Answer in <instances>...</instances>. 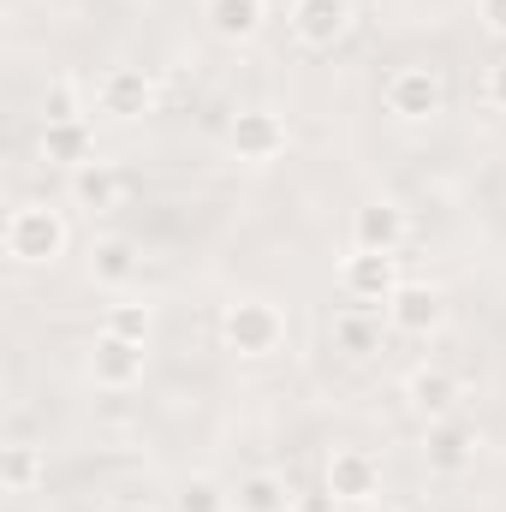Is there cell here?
Wrapping results in <instances>:
<instances>
[{"mask_svg":"<svg viewBox=\"0 0 506 512\" xmlns=\"http://www.w3.org/2000/svg\"><path fill=\"white\" fill-rule=\"evenodd\" d=\"M441 316H447V298H441L435 286H423V280H399V292H393V298H387V310H381V322H387L393 334H405V340L435 334V328H441Z\"/></svg>","mask_w":506,"mask_h":512,"instance_id":"cell-7","label":"cell"},{"mask_svg":"<svg viewBox=\"0 0 506 512\" xmlns=\"http://www.w3.org/2000/svg\"><path fill=\"white\" fill-rule=\"evenodd\" d=\"M102 512H155L149 501H137V495H120V501H108Z\"/></svg>","mask_w":506,"mask_h":512,"instance_id":"cell-26","label":"cell"},{"mask_svg":"<svg viewBox=\"0 0 506 512\" xmlns=\"http://www.w3.org/2000/svg\"><path fill=\"white\" fill-rule=\"evenodd\" d=\"M227 143H233L239 161L268 167V161H280V155L292 149V131H286V120H280L274 108H239V114L227 120Z\"/></svg>","mask_w":506,"mask_h":512,"instance_id":"cell-5","label":"cell"},{"mask_svg":"<svg viewBox=\"0 0 506 512\" xmlns=\"http://www.w3.org/2000/svg\"><path fill=\"white\" fill-rule=\"evenodd\" d=\"M334 280H340V298H346V304H358V310H387V298L399 292V256L358 251V245H352V256H340Z\"/></svg>","mask_w":506,"mask_h":512,"instance_id":"cell-3","label":"cell"},{"mask_svg":"<svg viewBox=\"0 0 506 512\" xmlns=\"http://www.w3.org/2000/svg\"><path fill=\"white\" fill-rule=\"evenodd\" d=\"M334 346L346 352V358H370L381 352V310H358V304H346L340 316H334Z\"/></svg>","mask_w":506,"mask_h":512,"instance_id":"cell-19","label":"cell"},{"mask_svg":"<svg viewBox=\"0 0 506 512\" xmlns=\"http://www.w3.org/2000/svg\"><path fill=\"white\" fill-rule=\"evenodd\" d=\"M233 512H298V495L280 471H251L233 489Z\"/></svg>","mask_w":506,"mask_h":512,"instance_id":"cell-16","label":"cell"},{"mask_svg":"<svg viewBox=\"0 0 506 512\" xmlns=\"http://www.w3.org/2000/svg\"><path fill=\"white\" fill-rule=\"evenodd\" d=\"M423 465H429L435 477H465V471L477 465V429H465V423H453V417L429 423V441H423Z\"/></svg>","mask_w":506,"mask_h":512,"instance_id":"cell-11","label":"cell"},{"mask_svg":"<svg viewBox=\"0 0 506 512\" xmlns=\"http://www.w3.org/2000/svg\"><path fill=\"white\" fill-rule=\"evenodd\" d=\"M126 197V179H120V167L114 161H84V167H72V203L78 209H114Z\"/></svg>","mask_w":506,"mask_h":512,"instance_id":"cell-15","label":"cell"},{"mask_svg":"<svg viewBox=\"0 0 506 512\" xmlns=\"http://www.w3.org/2000/svg\"><path fill=\"white\" fill-rule=\"evenodd\" d=\"M143 370H149V346L143 340H120V334H96V346H90V376L96 387H108V393H126V387L143 382Z\"/></svg>","mask_w":506,"mask_h":512,"instance_id":"cell-8","label":"cell"},{"mask_svg":"<svg viewBox=\"0 0 506 512\" xmlns=\"http://www.w3.org/2000/svg\"><path fill=\"white\" fill-rule=\"evenodd\" d=\"M66 239H72V227H66V215L48 209V203H18V209L6 215V227H0V245H6V256H12L18 268H48V262H60V256H66Z\"/></svg>","mask_w":506,"mask_h":512,"instance_id":"cell-1","label":"cell"},{"mask_svg":"<svg viewBox=\"0 0 506 512\" xmlns=\"http://www.w3.org/2000/svg\"><path fill=\"white\" fill-rule=\"evenodd\" d=\"M42 161H60V167H84V161H96V131H90V120L42 126Z\"/></svg>","mask_w":506,"mask_h":512,"instance_id":"cell-18","label":"cell"},{"mask_svg":"<svg viewBox=\"0 0 506 512\" xmlns=\"http://www.w3.org/2000/svg\"><path fill=\"white\" fill-rule=\"evenodd\" d=\"M96 108H102L108 120H143V114L155 108V84H149L137 66H108V72L96 78Z\"/></svg>","mask_w":506,"mask_h":512,"instance_id":"cell-10","label":"cell"},{"mask_svg":"<svg viewBox=\"0 0 506 512\" xmlns=\"http://www.w3.org/2000/svg\"><path fill=\"white\" fill-rule=\"evenodd\" d=\"M477 12H483V24H489L495 36H506V0H477Z\"/></svg>","mask_w":506,"mask_h":512,"instance_id":"cell-24","label":"cell"},{"mask_svg":"<svg viewBox=\"0 0 506 512\" xmlns=\"http://www.w3.org/2000/svg\"><path fill=\"white\" fill-rule=\"evenodd\" d=\"M42 477H48V459H42L30 441H12V447H0V489H6V495H30Z\"/></svg>","mask_w":506,"mask_h":512,"instance_id":"cell-20","label":"cell"},{"mask_svg":"<svg viewBox=\"0 0 506 512\" xmlns=\"http://www.w3.org/2000/svg\"><path fill=\"white\" fill-rule=\"evenodd\" d=\"M328 501H346V507L381 501V459L370 447H334L328 453Z\"/></svg>","mask_w":506,"mask_h":512,"instance_id":"cell-6","label":"cell"},{"mask_svg":"<svg viewBox=\"0 0 506 512\" xmlns=\"http://www.w3.org/2000/svg\"><path fill=\"white\" fill-rule=\"evenodd\" d=\"M173 512H233V489H221L215 477H185L173 495Z\"/></svg>","mask_w":506,"mask_h":512,"instance_id":"cell-21","label":"cell"},{"mask_svg":"<svg viewBox=\"0 0 506 512\" xmlns=\"http://www.w3.org/2000/svg\"><path fill=\"white\" fill-rule=\"evenodd\" d=\"M262 18H268V0H203V24L221 42H256Z\"/></svg>","mask_w":506,"mask_h":512,"instance_id":"cell-13","label":"cell"},{"mask_svg":"<svg viewBox=\"0 0 506 512\" xmlns=\"http://www.w3.org/2000/svg\"><path fill=\"white\" fill-rule=\"evenodd\" d=\"M137 268H143L137 239H126V233H114V239H96V251H90V280H96V286L120 292V286H131V280H137Z\"/></svg>","mask_w":506,"mask_h":512,"instance_id":"cell-14","label":"cell"},{"mask_svg":"<svg viewBox=\"0 0 506 512\" xmlns=\"http://www.w3.org/2000/svg\"><path fill=\"white\" fill-rule=\"evenodd\" d=\"M358 512H399V507H387V501H370V507H358Z\"/></svg>","mask_w":506,"mask_h":512,"instance_id":"cell-27","label":"cell"},{"mask_svg":"<svg viewBox=\"0 0 506 512\" xmlns=\"http://www.w3.org/2000/svg\"><path fill=\"white\" fill-rule=\"evenodd\" d=\"M60 120H90L84 114V90L72 78H54L48 96H42V126H60Z\"/></svg>","mask_w":506,"mask_h":512,"instance_id":"cell-22","label":"cell"},{"mask_svg":"<svg viewBox=\"0 0 506 512\" xmlns=\"http://www.w3.org/2000/svg\"><path fill=\"white\" fill-rule=\"evenodd\" d=\"M221 340L239 358H274L286 346V310L268 298H233L221 310Z\"/></svg>","mask_w":506,"mask_h":512,"instance_id":"cell-2","label":"cell"},{"mask_svg":"<svg viewBox=\"0 0 506 512\" xmlns=\"http://www.w3.org/2000/svg\"><path fill=\"white\" fill-rule=\"evenodd\" d=\"M286 30L298 36V48L322 54V48H334V42L352 30V0H292Z\"/></svg>","mask_w":506,"mask_h":512,"instance_id":"cell-9","label":"cell"},{"mask_svg":"<svg viewBox=\"0 0 506 512\" xmlns=\"http://www.w3.org/2000/svg\"><path fill=\"white\" fill-rule=\"evenodd\" d=\"M489 102L506 114V60H495V66H489Z\"/></svg>","mask_w":506,"mask_h":512,"instance_id":"cell-25","label":"cell"},{"mask_svg":"<svg viewBox=\"0 0 506 512\" xmlns=\"http://www.w3.org/2000/svg\"><path fill=\"white\" fill-rule=\"evenodd\" d=\"M405 393H411V411L417 417H429V423H441V417H453V405H459V382L447 376V370H411V382H405Z\"/></svg>","mask_w":506,"mask_h":512,"instance_id":"cell-17","label":"cell"},{"mask_svg":"<svg viewBox=\"0 0 506 512\" xmlns=\"http://www.w3.org/2000/svg\"><path fill=\"white\" fill-rule=\"evenodd\" d=\"M102 328L120 334V340H143V346H149V334H155V310H149V304H114Z\"/></svg>","mask_w":506,"mask_h":512,"instance_id":"cell-23","label":"cell"},{"mask_svg":"<svg viewBox=\"0 0 506 512\" xmlns=\"http://www.w3.org/2000/svg\"><path fill=\"white\" fill-rule=\"evenodd\" d=\"M405 239H411V215H405L399 203H364V209L352 215V245H358V251L399 256Z\"/></svg>","mask_w":506,"mask_h":512,"instance_id":"cell-12","label":"cell"},{"mask_svg":"<svg viewBox=\"0 0 506 512\" xmlns=\"http://www.w3.org/2000/svg\"><path fill=\"white\" fill-rule=\"evenodd\" d=\"M381 108H387L393 120H405V126H423V120H435V114L447 108V90H441V78H435L429 66H399V72H387V84H381Z\"/></svg>","mask_w":506,"mask_h":512,"instance_id":"cell-4","label":"cell"}]
</instances>
